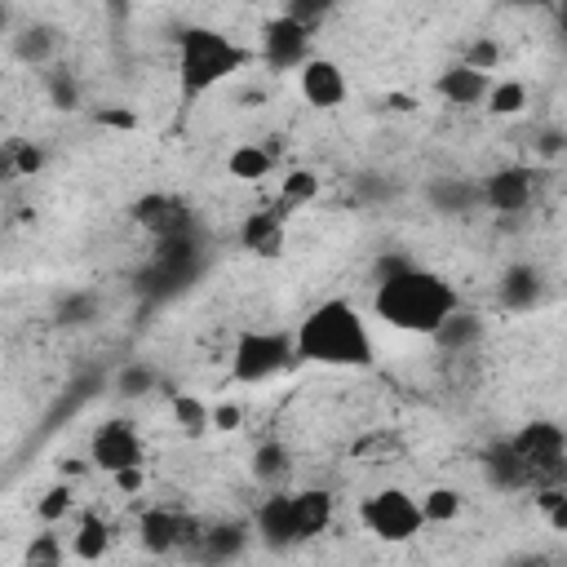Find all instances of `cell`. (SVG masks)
<instances>
[{
    "mask_svg": "<svg viewBox=\"0 0 567 567\" xmlns=\"http://www.w3.org/2000/svg\"><path fill=\"white\" fill-rule=\"evenodd\" d=\"M461 62H470V66L496 75V66H501V44H496V40H474V44L461 53Z\"/></svg>",
    "mask_w": 567,
    "mask_h": 567,
    "instance_id": "34",
    "label": "cell"
},
{
    "mask_svg": "<svg viewBox=\"0 0 567 567\" xmlns=\"http://www.w3.org/2000/svg\"><path fill=\"white\" fill-rule=\"evenodd\" d=\"M58 49H62V35H58V27H49V22H31V27H18V31H13V58H18L22 66L49 71L53 58H58Z\"/></svg>",
    "mask_w": 567,
    "mask_h": 567,
    "instance_id": "16",
    "label": "cell"
},
{
    "mask_svg": "<svg viewBox=\"0 0 567 567\" xmlns=\"http://www.w3.org/2000/svg\"><path fill=\"white\" fill-rule=\"evenodd\" d=\"M9 155H13V177H35L44 168V151L22 137H9Z\"/></svg>",
    "mask_w": 567,
    "mask_h": 567,
    "instance_id": "32",
    "label": "cell"
},
{
    "mask_svg": "<svg viewBox=\"0 0 567 567\" xmlns=\"http://www.w3.org/2000/svg\"><path fill=\"white\" fill-rule=\"evenodd\" d=\"M509 447H514L518 461L527 465L532 487H536V483H554V478H563L567 439H563V430H558L554 421H532V425H523V430L509 439Z\"/></svg>",
    "mask_w": 567,
    "mask_h": 567,
    "instance_id": "8",
    "label": "cell"
},
{
    "mask_svg": "<svg viewBox=\"0 0 567 567\" xmlns=\"http://www.w3.org/2000/svg\"><path fill=\"white\" fill-rule=\"evenodd\" d=\"M252 62H257L252 44L235 40L230 31L208 27V22L182 27L173 35V84H177V102L182 106H195L213 89L239 80Z\"/></svg>",
    "mask_w": 567,
    "mask_h": 567,
    "instance_id": "3",
    "label": "cell"
},
{
    "mask_svg": "<svg viewBox=\"0 0 567 567\" xmlns=\"http://www.w3.org/2000/svg\"><path fill=\"white\" fill-rule=\"evenodd\" d=\"M257 62L270 71H297L310 53H315V27L297 22L292 13H275L266 18L261 35H257Z\"/></svg>",
    "mask_w": 567,
    "mask_h": 567,
    "instance_id": "7",
    "label": "cell"
},
{
    "mask_svg": "<svg viewBox=\"0 0 567 567\" xmlns=\"http://www.w3.org/2000/svg\"><path fill=\"white\" fill-rule=\"evenodd\" d=\"M359 523L368 536L385 540V545H408L425 532V518H421V501L416 492L399 487V483H385L377 492H368L359 501Z\"/></svg>",
    "mask_w": 567,
    "mask_h": 567,
    "instance_id": "5",
    "label": "cell"
},
{
    "mask_svg": "<svg viewBox=\"0 0 567 567\" xmlns=\"http://www.w3.org/2000/svg\"><path fill=\"white\" fill-rule=\"evenodd\" d=\"M173 421H177L186 434H204V430H208V403L195 399V394H177V399H173Z\"/></svg>",
    "mask_w": 567,
    "mask_h": 567,
    "instance_id": "29",
    "label": "cell"
},
{
    "mask_svg": "<svg viewBox=\"0 0 567 567\" xmlns=\"http://www.w3.org/2000/svg\"><path fill=\"white\" fill-rule=\"evenodd\" d=\"M297 93H301V102L315 106V111H337V106H346V97H350V75H346V66H341L337 58L310 53V58L297 66Z\"/></svg>",
    "mask_w": 567,
    "mask_h": 567,
    "instance_id": "9",
    "label": "cell"
},
{
    "mask_svg": "<svg viewBox=\"0 0 567 567\" xmlns=\"http://www.w3.org/2000/svg\"><path fill=\"white\" fill-rule=\"evenodd\" d=\"M89 465L106 478L128 470V465H146V439L137 430V421H128V416L97 421L89 434Z\"/></svg>",
    "mask_w": 567,
    "mask_h": 567,
    "instance_id": "6",
    "label": "cell"
},
{
    "mask_svg": "<svg viewBox=\"0 0 567 567\" xmlns=\"http://www.w3.org/2000/svg\"><path fill=\"white\" fill-rule=\"evenodd\" d=\"M536 151H540V155H558V151H563V133H558V128H545Z\"/></svg>",
    "mask_w": 567,
    "mask_h": 567,
    "instance_id": "36",
    "label": "cell"
},
{
    "mask_svg": "<svg viewBox=\"0 0 567 567\" xmlns=\"http://www.w3.org/2000/svg\"><path fill=\"white\" fill-rule=\"evenodd\" d=\"M483 106H487V115H496V120H514V115L527 111V84H523L518 75H492V89H487Z\"/></svg>",
    "mask_w": 567,
    "mask_h": 567,
    "instance_id": "21",
    "label": "cell"
},
{
    "mask_svg": "<svg viewBox=\"0 0 567 567\" xmlns=\"http://www.w3.org/2000/svg\"><path fill=\"white\" fill-rule=\"evenodd\" d=\"M483 470H487V478H492L496 487H505V492L532 487V474H527V465L518 461V452L509 447V439H505V443H496V447H487V456H483Z\"/></svg>",
    "mask_w": 567,
    "mask_h": 567,
    "instance_id": "19",
    "label": "cell"
},
{
    "mask_svg": "<svg viewBox=\"0 0 567 567\" xmlns=\"http://www.w3.org/2000/svg\"><path fill=\"white\" fill-rule=\"evenodd\" d=\"M226 173L235 182H261L275 173V155L261 146V142H239L230 155H226Z\"/></svg>",
    "mask_w": 567,
    "mask_h": 567,
    "instance_id": "22",
    "label": "cell"
},
{
    "mask_svg": "<svg viewBox=\"0 0 567 567\" xmlns=\"http://www.w3.org/2000/svg\"><path fill=\"white\" fill-rule=\"evenodd\" d=\"M456 306H461L456 284L416 261H394L390 270H381L372 288V315L390 332H408V337H430Z\"/></svg>",
    "mask_w": 567,
    "mask_h": 567,
    "instance_id": "1",
    "label": "cell"
},
{
    "mask_svg": "<svg viewBox=\"0 0 567 567\" xmlns=\"http://www.w3.org/2000/svg\"><path fill=\"white\" fill-rule=\"evenodd\" d=\"M297 368L292 332L284 328H244L230 346V381L235 385H266Z\"/></svg>",
    "mask_w": 567,
    "mask_h": 567,
    "instance_id": "4",
    "label": "cell"
},
{
    "mask_svg": "<svg viewBox=\"0 0 567 567\" xmlns=\"http://www.w3.org/2000/svg\"><path fill=\"white\" fill-rule=\"evenodd\" d=\"M416 501H421V518H425V527H447V523H456L461 509H465V496H461L452 483H434V487L416 492Z\"/></svg>",
    "mask_w": 567,
    "mask_h": 567,
    "instance_id": "20",
    "label": "cell"
},
{
    "mask_svg": "<svg viewBox=\"0 0 567 567\" xmlns=\"http://www.w3.org/2000/svg\"><path fill=\"white\" fill-rule=\"evenodd\" d=\"M492 89V71H478L470 62H447L439 75H434V97L452 111H470V106H483Z\"/></svg>",
    "mask_w": 567,
    "mask_h": 567,
    "instance_id": "12",
    "label": "cell"
},
{
    "mask_svg": "<svg viewBox=\"0 0 567 567\" xmlns=\"http://www.w3.org/2000/svg\"><path fill=\"white\" fill-rule=\"evenodd\" d=\"M44 89H49V102H53L58 111H71V106H80V84L71 80V71H58V66H49V71H44Z\"/></svg>",
    "mask_w": 567,
    "mask_h": 567,
    "instance_id": "30",
    "label": "cell"
},
{
    "mask_svg": "<svg viewBox=\"0 0 567 567\" xmlns=\"http://www.w3.org/2000/svg\"><path fill=\"white\" fill-rule=\"evenodd\" d=\"M518 4H549V0H518Z\"/></svg>",
    "mask_w": 567,
    "mask_h": 567,
    "instance_id": "39",
    "label": "cell"
},
{
    "mask_svg": "<svg viewBox=\"0 0 567 567\" xmlns=\"http://www.w3.org/2000/svg\"><path fill=\"white\" fill-rule=\"evenodd\" d=\"M4 31H9V9L0 4V35H4Z\"/></svg>",
    "mask_w": 567,
    "mask_h": 567,
    "instance_id": "38",
    "label": "cell"
},
{
    "mask_svg": "<svg viewBox=\"0 0 567 567\" xmlns=\"http://www.w3.org/2000/svg\"><path fill=\"white\" fill-rule=\"evenodd\" d=\"M332 492L323 487H288V518H292V545L301 540H315L332 527Z\"/></svg>",
    "mask_w": 567,
    "mask_h": 567,
    "instance_id": "13",
    "label": "cell"
},
{
    "mask_svg": "<svg viewBox=\"0 0 567 567\" xmlns=\"http://www.w3.org/2000/svg\"><path fill=\"white\" fill-rule=\"evenodd\" d=\"M430 204L439 213H465L478 208V182H461V177H443L430 186Z\"/></svg>",
    "mask_w": 567,
    "mask_h": 567,
    "instance_id": "25",
    "label": "cell"
},
{
    "mask_svg": "<svg viewBox=\"0 0 567 567\" xmlns=\"http://www.w3.org/2000/svg\"><path fill=\"white\" fill-rule=\"evenodd\" d=\"M319 195V177L310 173V168H292L288 177H284V190H279V204L275 208H297V204H310Z\"/></svg>",
    "mask_w": 567,
    "mask_h": 567,
    "instance_id": "28",
    "label": "cell"
},
{
    "mask_svg": "<svg viewBox=\"0 0 567 567\" xmlns=\"http://www.w3.org/2000/svg\"><path fill=\"white\" fill-rule=\"evenodd\" d=\"M208 430H221V434L239 430V408L235 403H213L208 408Z\"/></svg>",
    "mask_w": 567,
    "mask_h": 567,
    "instance_id": "35",
    "label": "cell"
},
{
    "mask_svg": "<svg viewBox=\"0 0 567 567\" xmlns=\"http://www.w3.org/2000/svg\"><path fill=\"white\" fill-rule=\"evenodd\" d=\"M284 208H266V213H257V217H248L244 221V244L248 248H257V252H275L279 248V239H284Z\"/></svg>",
    "mask_w": 567,
    "mask_h": 567,
    "instance_id": "24",
    "label": "cell"
},
{
    "mask_svg": "<svg viewBox=\"0 0 567 567\" xmlns=\"http://www.w3.org/2000/svg\"><path fill=\"white\" fill-rule=\"evenodd\" d=\"M545 292H549V284H545V270H540V266H532V261H509V266L501 270L496 301H501L505 310H514V315L536 310V306L545 301Z\"/></svg>",
    "mask_w": 567,
    "mask_h": 567,
    "instance_id": "14",
    "label": "cell"
},
{
    "mask_svg": "<svg viewBox=\"0 0 567 567\" xmlns=\"http://www.w3.org/2000/svg\"><path fill=\"white\" fill-rule=\"evenodd\" d=\"M337 4H341V0H288L284 13H292L297 22H306V27L319 31V22H328V13H332Z\"/></svg>",
    "mask_w": 567,
    "mask_h": 567,
    "instance_id": "33",
    "label": "cell"
},
{
    "mask_svg": "<svg viewBox=\"0 0 567 567\" xmlns=\"http://www.w3.org/2000/svg\"><path fill=\"white\" fill-rule=\"evenodd\" d=\"M292 350H297V363L341 368V372H363L377 363L372 323L350 297H328L310 306L292 328Z\"/></svg>",
    "mask_w": 567,
    "mask_h": 567,
    "instance_id": "2",
    "label": "cell"
},
{
    "mask_svg": "<svg viewBox=\"0 0 567 567\" xmlns=\"http://www.w3.org/2000/svg\"><path fill=\"white\" fill-rule=\"evenodd\" d=\"M106 549H111V523L97 509H80L75 527L66 536V554L80 563H97V558H106Z\"/></svg>",
    "mask_w": 567,
    "mask_h": 567,
    "instance_id": "17",
    "label": "cell"
},
{
    "mask_svg": "<svg viewBox=\"0 0 567 567\" xmlns=\"http://www.w3.org/2000/svg\"><path fill=\"white\" fill-rule=\"evenodd\" d=\"M248 545V523H221V527H199L195 554L204 558H235Z\"/></svg>",
    "mask_w": 567,
    "mask_h": 567,
    "instance_id": "23",
    "label": "cell"
},
{
    "mask_svg": "<svg viewBox=\"0 0 567 567\" xmlns=\"http://www.w3.org/2000/svg\"><path fill=\"white\" fill-rule=\"evenodd\" d=\"M71 514H75V487H71V483H53V487L35 501V518H40L44 527L71 523Z\"/></svg>",
    "mask_w": 567,
    "mask_h": 567,
    "instance_id": "26",
    "label": "cell"
},
{
    "mask_svg": "<svg viewBox=\"0 0 567 567\" xmlns=\"http://www.w3.org/2000/svg\"><path fill=\"white\" fill-rule=\"evenodd\" d=\"M155 385H159V372L151 363H142V359H133V363H124L115 372V394L120 399H146Z\"/></svg>",
    "mask_w": 567,
    "mask_h": 567,
    "instance_id": "27",
    "label": "cell"
},
{
    "mask_svg": "<svg viewBox=\"0 0 567 567\" xmlns=\"http://www.w3.org/2000/svg\"><path fill=\"white\" fill-rule=\"evenodd\" d=\"M532 199H536V168L532 164H505V168H492L478 182V208H492V213H527Z\"/></svg>",
    "mask_w": 567,
    "mask_h": 567,
    "instance_id": "10",
    "label": "cell"
},
{
    "mask_svg": "<svg viewBox=\"0 0 567 567\" xmlns=\"http://www.w3.org/2000/svg\"><path fill=\"white\" fill-rule=\"evenodd\" d=\"M0 177H13V155H9V137H0Z\"/></svg>",
    "mask_w": 567,
    "mask_h": 567,
    "instance_id": "37",
    "label": "cell"
},
{
    "mask_svg": "<svg viewBox=\"0 0 567 567\" xmlns=\"http://www.w3.org/2000/svg\"><path fill=\"white\" fill-rule=\"evenodd\" d=\"M483 332H487V323H483V315H474L465 301L430 332V341L439 346V350H447V354H465V350H474L478 341H483Z\"/></svg>",
    "mask_w": 567,
    "mask_h": 567,
    "instance_id": "15",
    "label": "cell"
},
{
    "mask_svg": "<svg viewBox=\"0 0 567 567\" xmlns=\"http://www.w3.org/2000/svg\"><path fill=\"white\" fill-rule=\"evenodd\" d=\"M142 532V545L151 549V554H173V549H195V540H199V518H190L186 509H173V505H151L146 514H142V523H137Z\"/></svg>",
    "mask_w": 567,
    "mask_h": 567,
    "instance_id": "11",
    "label": "cell"
},
{
    "mask_svg": "<svg viewBox=\"0 0 567 567\" xmlns=\"http://www.w3.org/2000/svg\"><path fill=\"white\" fill-rule=\"evenodd\" d=\"M22 558H27V563H62V558H71V554H66L62 532H40V536L22 549Z\"/></svg>",
    "mask_w": 567,
    "mask_h": 567,
    "instance_id": "31",
    "label": "cell"
},
{
    "mask_svg": "<svg viewBox=\"0 0 567 567\" xmlns=\"http://www.w3.org/2000/svg\"><path fill=\"white\" fill-rule=\"evenodd\" d=\"M248 470H252V478H257L261 487H284L288 474H292V456H288V447H284L279 439H261V443L252 447Z\"/></svg>",
    "mask_w": 567,
    "mask_h": 567,
    "instance_id": "18",
    "label": "cell"
}]
</instances>
